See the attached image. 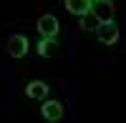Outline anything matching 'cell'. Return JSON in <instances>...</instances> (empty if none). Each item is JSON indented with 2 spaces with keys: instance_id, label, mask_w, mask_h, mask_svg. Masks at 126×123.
I'll use <instances>...</instances> for the list:
<instances>
[{
  "instance_id": "obj_9",
  "label": "cell",
  "mask_w": 126,
  "mask_h": 123,
  "mask_svg": "<svg viewBox=\"0 0 126 123\" xmlns=\"http://www.w3.org/2000/svg\"><path fill=\"white\" fill-rule=\"evenodd\" d=\"M63 3H66V8H68V13H73V15H83L88 10V3L91 0H63Z\"/></svg>"
},
{
  "instance_id": "obj_4",
  "label": "cell",
  "mask_w": 126,
  "mask_h": 123,
  "mask_svg": "<svg viewBox=\"0 0 126 123\" xmlns=\"http://www.w3.org/2000/svg\"><path fill=\"white\" fill-rule=\"evenodd\" d=\"M8 53L13 58H25L28 55V38L25 35H13L8 40Z\"/></svg>"
},
{
  "instance_id": "obj_7",
  "label": "cell",
  "mask_w": 126,
  "mask_h": 123,
  "mask_svg": "<svg viewBox=\"0 0 126 123\" xmlns=\"http://www.w3.org/2000/svg\"><path fill=\"white\" fill-rule=\"evenodd\" d=\"M38 55L40 58H53V55H58V40L56 38H40L38 40Z\"/></svg>"
},
{
  "instance_id": "obj_1",
  "label": "cell",
  "mask_w": 126,
  "mask_h": 123,
  "mask_svg": "<svg viewBox=\"0 0 126 123\" xmlns=\"http://www.w3.org/2000/svg\"><path fill=\"white\" fill-rule=\"evenodd\" d=\"M96 35L103 45H113L119 40V25L113 20H101V25L96 28Z\"/></svg>"
},
{
  "instance_id": "obj_8",
  "label": "cell",
  "mask_w": 126,
  "mask_h": 123,
  "mask_svg": "<svg viewBox=\"0 0 126 123\" xmlns=\"http://www.w3.org/2000/svg\"><path fill=\"white\" fill-rule=\"evenodd\" d=\"M101 25V20L96 18V13H91V10H86V13L81 15V28L88 30V33H96V28Z\"/></svg>"
},
{
  "instance_id": "obj_3",
  "label": "cell",
  "mask_w": 126,
  "mask_h": 123,
  "mask_svg": "<svg viewBox=\"0 0 126 123\" xmlns=\"http://www.w3.org/2000/svg\"><path fill=\"white\" fill-rule=\"evenodd\" d=\"M88 10L96 13L98 20H111L113 18V3H111V0H91Z\"/></svg>"
},
{
  "instance_id": "obj_6",
  "label": "cell",
  "mask_w": 126,
  "mask_h": 123,
  "mask_svg": "<svg viewBox=\"0 0 126 123\" xmlns=\"http://www.w3.org/2000/svg\"><path fill=\"white\" fill-rule=\"evenodd\" d=\"M25 96L33 98V100H46L48 98V86L43 83V80H30V83L25 86Z\"/></svg>"
},
{
  "instance_id": "obj_5",
  "label": "cell",
  "mask_w": 126,
  "mask_h": 123,
  "mask_svg": "<svg viewBox=\"0 0 126 123\" xmlns=\"http://www.w3.org/2000/svg\"><path fill=\"white\" fill-rule=\"evenodd\" d=\"M40 113H43V118H46L48 123H56V121L63 118V106L58 103V100H43Z\"/></svg>"
},
{
  "instance_id": "obj_2",
  "label": "cell",
  "mask_w": 126,
  "mask_h": 123,
  "mask_svg": "<svg viewBox=\"0 0 126 123\" xmlns=\"http://www.w3.org/2000/svg\"><path fill=\"white\" fill-rule=\"evenodd\" d=\"M38 33H40V38H56L58 35V18L50 13L40 15L38 18Z\"/></svg>"
}]
</instances>
